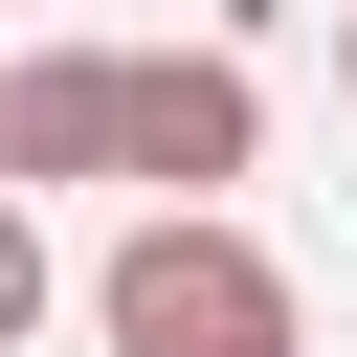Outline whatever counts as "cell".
Masks as SVG:
<instances>
[{"label": "cell", "mask_w": 357, "mask_h": 357, "mask_svg": "<svg viewBox=\"0 0 357 357\" xmlns=\"http://www.w3.org/2000/svg\"><path fill=\"white\" fill-rule=\"evenodd\" d=\"M89 335H112V357H312V290H290L245 223H156V201H134V223L89 245Z\"/></svg>", "instance_id": "obj_1"}, {"label": "cell", "mask_w": 357, "mask_h": 357, "mask_svg": "<svg viewBox=\"0 0 357 357\" xmlns=\"http://www.w3.org/2000/svg\"><path fill=\"white\" fill-rule=\"evenodd\" d=\"M245 156H268L245 45H112V178H156V223H223Z\"/></svg>", "instance_id": "obj_2"}, {"label": "cell", "mask_w": 357, "mask_h": 357, "mask_svg": "<svg viewBox=\"0 0 357 357\" xmlns=\"http://www.w3.org/2000/svg\"><path fill=\"white\" fill-rule=\"evenodd\" d=\"M45 312H67V268H45V223H22V201H0V357H22V335H45Z\"/></svg>", "instance_id": "obj_3"}, {"label": "cell", "mask_w": 357, "mask_h": 357, "mask_svg": "<svg viewBox=\"0 0 357 357\" xmlns=\"http://www.w3.org/2000/svg\"><path fill=\"white\" fill-rule=\"evenodd\" d=\"M335 89H357V0H335Z\"/></svg>", "instance_id": "obj_4"}]
</instances>
